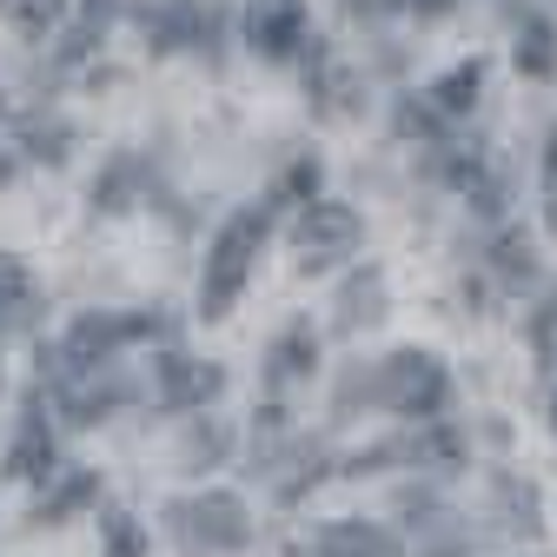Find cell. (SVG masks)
I'll use <instances>...</instances> for the list:
<instances>
[{"label":"cell","mask_w":557,"mask_h":557,"mask_svg":"<svg viewBox=\"0 0 557 557\" xmlns=\"http://www.w3.org/2000/svg\"><path fill=\"white\" fill-rule=\"evenodd\" d=\"M265 226H272L265 206H239V213L220 226L213 252H206V278H199V312H206V319H226L233 299L246 293L252 259H259V246H265Z\"/></svg>","instance_id":"6da1fadb"},{"label":"cell","mask_w":557,"mask_h":557,"mask_svg":"<svg viewBox=\"0 0 557 557\" xmlns=\"http://www.w3.org/2000/svg\"><path fill=\"white\" fill-rule=\"evenodd\" d=\"M166 524L180 537V550L193 557H220V550H246L252 544V518L233 492H199V498H180L166 505Z\"/></svg>","instance_id":"7a4b0ae2"},{"label":"cell","mask_w":557,"mask_h":557,"mask_svg":"<svg viewBox=\"0 0 557 557\" xmlns=\"http://www.w3.org/2000/svg\"><path fill=\"white\" fill-rule=\"evenodd\" d=\"M160 319H126V312H81L74 325H66L60 338V379L74 385V379H94L126 338H153Z\"/></svg>","instance_id":"3957f363"},{"label":"cell","mask_w":557,"mask_h":557,"mask_svg":"<svg viewBox=\"0 0 557 557\" xmlns=\"http://www.w3.org/2000/svg\"><path fill=\"white\" fill-rule=\"evenodd\" d=\"M445 392H451V379H445V366L432 352H392L379 366V385H372V398L385 411H405V418H438Z\"/></svg>","instance_id":"277c9868"},{"label":"cell","mask_w":557,"mask_h":557,"mask_svg":"<svg viewBox=\"0 0 557 557\" xmlns=\"http://www.w3.org/2000/svg\"><path fill=\"white\" fill-rule=\"evenodd\" d=\"M293 239H299L306 265H332V259H345V252L359 246V213H352V206H338V199H312L306 213H299V226H293Z\"/></svg>","instance_id":"5b68a950"},{"label":"cell","mask_w":557,"mask_h":557,"mask_svg":"<svg viewBox=\"0 0 557 557\" xmlns=\"http://www.w3.org/2000/svg\"><path fill=\"white\" fill-rule=\"evenodd\" d=\"M226 372L220 366H199V359H160L153 366V398L166 411H186V405H206V398H220Z\"/></svg>","instance_id":"8992f818"},{"label":"cell","mask_w":557,"mask_h":557,"mask_svg":"<svg viewBox=\"0 0 557 557\" xmlns=\"http://www.w3.org/2000/svg\"><path fill=\"white\" fill-rule=\"evenodd\" d=\"M252 47L265 60H286L293 47H306V0H252Z\"/></svg>","instance_id":"52a82bcc"},{"label":"cell","mask_w":557,"mask_h":557,"mask_svg":"<svg viewBox=\"0 0 557 557\" xmlns=\"http://www.w3.org/2000/svg\"><path fill=\"white\" fill-rule=\"evenodd\" d=\"M306 557H405V544L392 537V531H379V524H352V518H338V524H325L319 537H312V550Z\"/></svg>","instance_id":"ba28073f"},{"label":"cell","mask_w":557,"mask_h":557,"mask_svg":"<svg viewBox=\"0 0 557 557\" xmlns=\"http://www.w3.org/2000/svg\"><path fill=\"white\" fill-rule=\"evenodd\" d=\"M34 312H40V286H34L27 259L0 252V332H21V325H34Z\"/></svg>","instance_id":"9c48e42d"},{"label":"cell","mask_w":557,"mask_h":557,"mask_svg":"<svg viewBox=\"0 0 557 557\" xmlns=\"http://www.w3.org/2000/svg\"><path fill=\"white\" fill-rule=\"evenodd\" d=\"M312 366H319V332L299 319V325L278 332V345L265 352V379H272V385H299Z\"/></svg>","instance_id":"30bf717a"},{"label":"cell","mask_w":557,"mask_h":557,"mask_svg":"<svg viewBox=\"0 0 557 557\" xmlns=\"http://www.w3.org/2000/svg\"><path fill=\"white\" fill-rule=\"evenodd\" d=\"M8 471L27 478V484L53 478V438H47V425H40L34 411H27V425H21V438H14V451H8Z\"/></svg>","instance_id":"8fae6325"},{"label":"cell","mask_w":557,"mask_h":557,"mask_svg":"<svg viewBox=\"0 0 557 557\" xmlns=\"http://www.w3.org/2000/svg\"><path fill=\"white\" fill-rule=\"evenodd\" d=\"M518 66H524L531 81H550V74H557V34H550V21L531 14V21L518 27Z\"/></svg>","instance_id":"7c38bea8"},{"label":"cell","mask_w":557,"mask_h":557,"mask_svg":"<svg viewBox=\"0 0 557 557\" xmlns=\"http://www.w3.org/2000/svg\"><path fill=\"white\" fill-rule=\"evenodd\" d=\"M478 87H484V66H478V60H465V66H451L445 81H432V94H425V100H432L438 113H471Z\"/></svg>","instance_id":"4fadbf2b"},{"label":"cell","mask_w":557,"mask_h":557,"mask_svg":"<svg viewBox=\"0 0 557 557\" xmlns=\"http://www.w3.org/2000/svg\"><path fill=\"white\" fill-rule=\"evenodd\" d=\"M379 299H385V278L359 272L352 286H345V299H338V332H359L366 319H379Z\"/></svg>","instance_id":"5bb4252c"},{"label":"cell","mask_w":557,"mask_h":557,"mask_svg":"<svg viewBox=\"0 0 557 557\" xmlns=\"http://www.w3.org/2000/svg\"><path fill=\"white\" fill-rule=\"evenodd\" d=\"M94 492H100V478H94V471H66V478H60V492H53V498H40L34 524H60L66 511H81Z\"/></svg>","instance_id":"9a60e30c"},{"label":"cell","mask_w":557,"mask_h":557,"mask_svg":"<svg viewBox=\"0 0 557 557\" xmlns=\"http://www.w3.org/2000/svg\"><path fill=\"white\" fill-rule=\"evenodd\" d=\"M0 14H8L27 40H47L66 21V0H0Z\"/></svg>","instance_id":"2e32d148"},{"label":"cell","mask_w":557,"mask_h":557,"mask_svg":"<svg viewBox=\"0 0 557 557\" xmlns=\"http://www.w3.org/2000/svg\"><path fill=\"white\" fill-rule=\"evenodd\" d=\"M100 544H107V557H147V531H139L126 511H107V524H100Z\"/></svg>","instance_id":"e0dca14e"},{"label":"cell","mask_w":557,"mask_h":557,"mask_svg":"<svg viewBox=\"0 0 557 557\" xmlns=\"http://www.w3.org/2000/svg\"><path fill=\"white\" fill-rule=\"evenodd\" d=\"M107 21H113V0H81V27L60 40V60H81V53H87V40H94Z\"/></svg>","instance_id":"ac0fdd59"},{"label":"cell","mask_w":557,"mask_h":557,"mask_svg":"<svg viewBox=\"0 0 557 557\" xmlns=\"http://www.w3.org/2000/svg\"><path fill=\"white\" fill-rule=\"evenodd\" d=\"M492 259H498V278H511V286H518V278H531V272H537V265H531V239H524V233H505Z\"/></svg>","instance_id":"d6986e66"},{"label":"cell","mask_w":557,"mask_h":557,"mask_svg":"<svg viewBox=\"0 0 557 557\" xmlns=\"http://www.w3.org/2000/svg\"><path fill=\"white\" fill-rule=\"evenodd\" d=\"M544 180H550V206H557V133H550V147H544ZM557 220V213H550Z\"/></svg>","instance_id":"ffe728a7"},{"label":"cell","mask_w":557,"mask_h":557,"mask_svg":"<svg viewBox=\"0 0 557 557\" xmlns=\"http://www.w3.org/2000/svg\"><path fill=\"white\" fill-rule=\"evenodd\" d=\"M312 186H319V166H312V160H306V166H293V193H312Z\"/></svg>","instance_id":"44dd1931"},{"label":"cell","mask_w":557,"mask_h":557,"mask_svg":"<svg viewBox=\"0 0 557 557\" xmlns=\"http://www.w3.org/2000/svg\"><path fill=\"white\" fill-rule=\"evenodd\" d=\"M385 8H398V0H352V14H385Z\"/></svg>","instance_id":"7402d4cb"},{"label":"cell","mask_w":557,"mask_h":557,"mask_svg":"<svg viewBox=\"0 0 557 557\" xmlns=\"http://www.w3.org/2000/svg\"><path fill=\"white\" fill-rule=\"evenodd\" d=\"M550 425H557V398H550Z\"/></svg>","instance_id":"603a6c76"}]
</instances>
